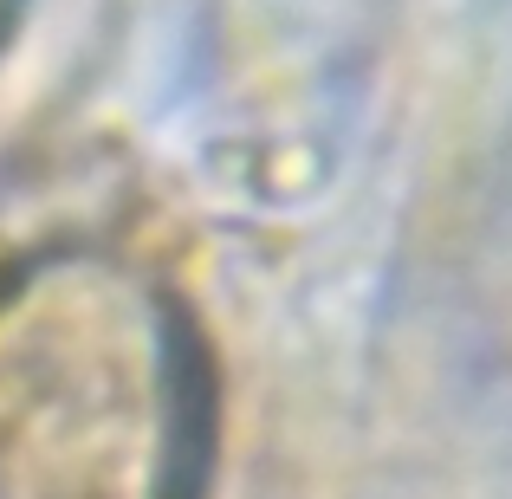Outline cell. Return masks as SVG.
Segmentation results:
<instances>
[{
  "label": "cell",
  "mask_w": 512,
  "mask_h": 499,
  "mask_svg": "<svg viewBox=\"0 0 512 499\" xmlns=\"http://www.w3.org/2000/svg\"><path fill=\"white\" fill-rule=\"evenodd\" d=\"M201 389L182 318L117 260L0 286V499H188Z\"/></svg>",
  "instance_id": "cell-1"
}]
</instances>
